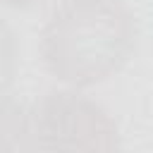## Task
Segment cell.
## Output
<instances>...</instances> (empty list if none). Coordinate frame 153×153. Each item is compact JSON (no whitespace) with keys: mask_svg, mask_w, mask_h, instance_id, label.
Segmentation results:
<instances>
[{"mask_svg":"<svg viewBox=\"0 0 153 153\" xmlns=\"http://www.w3.org/2000/svg\"><path fill=\"white\" fill-rule=\"evenodd\" d=\"M17 38L10 24L0 14V93L10 91L14 76H17Z\"/></svg>","mask_w":153,"mask_h":153,"instance_id":"4","label":"cell"},{"mask_svg":"<svg viewBox=\"0 0 153 153\" xmlns=\"http://www.w3.org/2000/svg\"><path fill=\"white\" fill-rule=\"evenodd\" d=\"M136 41V17L122 0H62L41 29V60L57 81L88 88L115 76Z\"/></svg>","mask_w":153,"mask_h":153,"instance_id":"1","label":"cell"},{"mask_svg":"<svg viewBox=\"0 0 153 153\" xmlns=\"http://www.w3.org/2000/svg\"><path fill=\"white\" fill-rule=\"evenodd\" d=\"M29 148V112L7 93H0V151Z\"/></svg>","mask_w":153,"mask_h":153,"instance_id":"3","label":"cell"},{"mask_svg":"<svg viewBox=\"0 0 153 153\" xmlns=\"http://www.w3.org/2000/svg\"><path fill=\"white\" fill-rule=\"evenodd\" d=\"M0 2L7 5V7H14V10H29V7L41 5L43 0H0Z\"/></svg>","mask_w":153,"mask_h":153,"instance_id":"5","label":"cell"},{"mask_svg":"<svg viewBox=\"0 0 153 153\" xmlns=\"http://www.w3.org/2000/svg\"><path fill=\"white\" fill-rule=\"evenodd\" d=\"M29 148L115 151L120 131L110 112L79 88H53L29 112Z\"/></svg>","mask_w":153,"mask_h":153,"instance_id":"2","label":"cell"}]
</instances>
